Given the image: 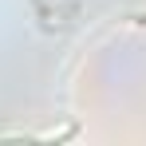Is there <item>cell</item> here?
Masks as SVG:
<instances>
[{
  "label": "cell",
  "mask_w": 146,
  "mask_h": 146,
  "mask_svg": "<svg viewBox=\"0 0 146 146\" xmlns=\"http://www.w3.org/2000/svg\"><path fill=\"white\" fill-rule=\"evenodd\" d=\"M138 20H142V24H146V16H138Z\"/></svg>",
  "instance_id": "cell-1"
}]
</instances>
